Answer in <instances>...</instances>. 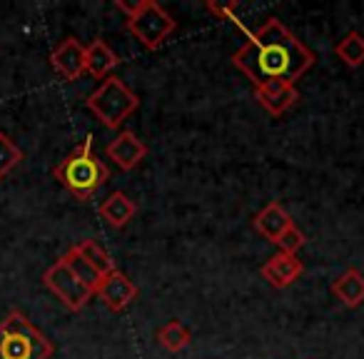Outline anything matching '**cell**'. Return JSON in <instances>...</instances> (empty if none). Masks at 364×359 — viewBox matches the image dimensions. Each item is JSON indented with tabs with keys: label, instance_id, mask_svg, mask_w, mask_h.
I'll return each instance as SVG.
<instances>
[{
	"label": "cell",
	"instance_id": "obj_1",
	"mask_svg": "<svg viewBox=\"0 0 364 359\" xmlns=\"http://www.w3.org/2000/svg\"><path fill=\"white\" fill-rule=\"evenodd\" d=\"M314 60V53L277 18H267L264 26L250 31L245 45L232 55V65L242 70L255 87L264 82L294 85Z\"/></svg>",
	"mask_w": 364,
	"mask_h": 359
},
{
	"label": "cell",
	"instance_id": "obj_2",
	"mask_svg": "<svg viewBox=\"0 0 364 359\" xmlns=\"http://www.w3.org/2000/svg\"><path fill=\"white\" fill-rule=\"evenodd\" d=\"M58 183L80 203L92 200V195L107 183L110 170L105 162L92 152V135H87L60 165L55 167Z\"/></svg>",
	"mask_w": 364,
	"mask_h": 359
},
{
	"label": "cell",
	"instance_id": "obj_3",
	"mask_svg": "<svg viewBox=\"0 0 364 359\" xmlns=\"http://www.w3.org/2000/svg\"><path fill=\"white\" fill-rule=\"evenodd\" d=\"M53 344L23 312H11L0 322V359H50Z\"/></svg>",
	"mask_w": 364,
	"mask_h": 359
},
{
	"label": "cell",
	"instance_id": "obj_4",
	"mask_svg": "<svg viewBox=\"0 0 364 359\" xmlns=\"http://www.w3.org/2000/svg\"><path fill=\"white\" fill-rule=\"evenodd\" d=\"M85 105L102 125L110 127V130H117L140 107V97L117 75H110L87 95Z\"/></svg>",
	"mask_w": 364,
	"mask_h": 359
},
{
	"label": "cell",
	"instance_id": "obj_5",
	"mask_svg": "<svg viewBox=\"0 0 364 359\" xmlns=\"http://www.w3.org/2000/svg\"><path fill=\"white\" fill-rule=\"evenodd\" d=\"M177 23L172 21V16L157 0H140L137 11L127 18V31L135 36L137 43L147 48V50H157L167 38L175 33Z\"/></svg>",
	"mask_w": 364,
	"mask_h": 359
},
{
	"label": "cell",
	"instance_id": "obj_6",
	"mask_svg": "<svg viewBox=\"0 0 364 359\" xmlns=\"http://www.w3.org/2000/svg\"><path fill=\"white\" fill-rule=\"evenodd\" d=\"M43 282H46V287L50 289L68 309H73V312L85 307V304L90 302L92 294H95L85 282L77 279V274L70 269V264L65 262V257H60L55 264H50V267L46 269Z\"/></svg>",
	"mask_w": 364,
	"mask_h": 359
},
{
	"label": "cell",
	"instance_id": "obj_7",
	"mask_svg": "<svg viewBox=\"0 0 364 359\" xmlns=\"http://www.w3.org/2000/svg\"><path fill=\"white\" fill-rule=\"evenodd\" d=\"M50 65L63 80H80V75L85 73V45L80 41H75V38H65V41L53 48Z\"/></svg>",
	"mask_w": 364,
	"mask_h": 359
},
{
	"label": "cell",
	"instance_id": "obj_8",
	"mask_svg": "<svg viewBox=\"0 0 364 359\" xmlns=\"http://www.w3.org/2000/svg\"><path fill=\"white\" fill-rule=\"evenodd\" d=\"M95 294L107 304V309H112V312H122L127 304L135 302L137 294H140V289H137V284L132 282L127 274H122L120 269H115V272L105 274V277L100 279Z\"/></svg>",
	"mask_w": 364,
	"mask_h": 359
},
{
	"label": "cell",
	"instance_id": "obj_9",
	"mask_svg": "<svg viewBox=\"0 0 364 359\" xmlns=\"http://www.w3.org/2000/svg\"><path fill=\"white\" fill-rule=\"evenodd\" d=\"M105 155L110 157L120 170L130 172L147 157V145L135 135V132L122 130V132H117L115 140L107 142Z\"/></svg>",
	"mask_w": 364,
	"mask_h": 359
},
{
	"label": "cell",
	"instance_id": "obj_10",
	"mask_svg": "<svg viewBox=\"0 0 364 359\" xmlns=\"http://www.w3.org/2000/svg\"><path fill=\"white\" fill-rule=\"evenodd\" d=\"M255 100H257L269 115L279 117L297 105L299 92H297V87L287 85V82H264V85L255 87Z\"/></svg>",
	"mask_w": 364,
	"mask_h": 359
},
{
	"label": "cell",
	"instance_id": "obj_11",
	"mask_svg": "<svg viewBox=\"0 0 364 359\" xmlns=\"http://www.w3.org/2000/svg\"><path fill=\"white\" fill-rule=\"evenodd\" d=\"M302 259L297 254H284L277 252L274 257H269L267 262L262 264V277L267 279L272 287L284 289L289 284H294L302 274Z\"/></svg>",
	"mask_w": 364,
	"mask_h": 359
},
{
	"label": "cell",
	"instance_id": "obj_12",
	"mask_svg": "<svg viewBox=\"0 0 364 359\" xmlns=\"http://www.w3.org/2000/svg\"><path fill=\"white\" fill-rule=\"evenodd\" d=\"M252 225L264 240H269V242H277V240L282 237V235L287 232L294 223H292V218H289L287 210H284L282 205L269 203V205H264L257 215H255Z\"/></svg>",
	"mask_w": 364,
	"mask_h": 359
},
{
	"label": "cell",
	"instance_id": "obj_13",
	"mask_svg": "<svg viewBox=\"0 0 364 359\" xmlns=\"http://www.w3.org/2000/svg\"><path fill=\"white\" fill-rule=\"evenodd\" d=\"M117 63H120V58L102 38L85 45V73H90L95 80H107L110 73L117 68Z\"/></svg>",
	"mask_w": 364,
	"mask_h": 359
},
{
	"label": "cell",
	"instance_id": "obj_14",
	"mask_svg": "<svg viewBox=\"0 0 364 359\" xmlns=\"http://www.w3.org/2000/svg\"><path fill=\"white\" fill-rule=\"evenodd\" d=\"M332 294L344 307H359L364 302V274L349 267L332 282Z\"/></svg>",
	"mask_w": 364,
	"mask_h": 359
},
{
	"label": "cell",
	"instance_id": "obj_15",
	"mask_svg": "<svg viewBox=\"0 0 364 359\" xmlns=\"http://www.w3.org/2000/svg\"><path fill=\"white\" fill-rule=\"evenodd\" d=\"M97 213H100V218L105 220L107 225H112V227L120 230L137 215V205L132 203L125 193H112L110 198L100 205Z\"/></svg>",
	"mask_w": 364,
	"mask_h": 359
},
{
	"label": "cell",
	"instance_id": "obj_16",
	"mask_svg": "<svg viewBox=\"0 0 364 359\" xmlns=\"http://www.w3.org/2000/svg\"><path fill=\"white\" fill-rule=\"evenodd\" d=\"M70 250L75 254H80V257L85 259V262L90 264L97 274H100V277L115 272V262H112V257L107 254L105 247H100V245L95 242V240H82V242L73 245Z\"/></svg>",
	"mask_w": 364,
	"mask_h": 359
},
{
	"label": "cell",
	"instance_id": "obj_17",
	"mask_svg": "<svg viewBox=\"0 0 364 359\" xmlns=\"http://www.w3.org/2000/svg\"><path fill=\"white\" fill-rule=\"evenodd\" d=\"M334 55L349 68L364 65V36L359 31H352L334 45Z\"/></svg>",
	"mask_w": 364,
	"mask_h": 359
},
{
	"label": "cell",
	"instance_id": "obj_18",
	"mask_svg": "<svg viewBox=\"0 0 364 359\" xmlns=\"http://www.w3.org/2000/svg\"><path fill=\"white\" fill-rule=\"evenodd\" d=\"M157 342H160L165 349H170V352H180V349H185L190 342H193V334H190V329L182 322L170 319V322L162 324V327L157 329Z\"/></svg>",
	"mask_w": 364,
	"mask_h": 359
},
{
	"label": "cell",
	"instance_id": "obj_19",
	"mask_svg": "<svg viewBox=\"0 0 364 359\" xmlns=\"http://www.w3.org/2000/svg\"><path fill=\"white\" fill-rule=\"evenodd\" d=\"M23 160V150L13 142L11 135L0 132V177L11 175Z\"/></svg>",
	"mask_w": 364,
	"mask_h": 359
},
{
	"label": "cell",
	"instance_id": "obj_20",
	"mask_svg": "<svg viewBox=\"0 0 364 359\" xmlns=\"http://www.w3.org/2000/svg\"><path fill=\"white\" fill-rule=\"evenodd\" d=\"M63 257H65V262L70 264V269L73 272L77 274V279H80V282H85L87 287L92 289V292H97V284H100V274L95 272V269L90 267V264L85 262V259L80 257V254H75L73 252V250H68L65 254H63Z\"/></svg>",
	"mask_w": 364,
	"mask_h": 359
},
{
	"label": "cell",
	"instance_id": "obj_21",
	"mask_svg": "<svg viewBox=\"0 0 364 359\" xmlns=\"http://www.w3.org/2000/svg\"><path fill=\"white\" fill-rule=\"evenodd\" d=\"M208 11L213 13V16H218V18H223V21H228V23H232V26H237L240 31L247 36V28L242 26V21L237 18V3H213L210 0L208 3Z\"/></svg>",
	"mask_w": 364,
	"mask_h": 359
},
{
	"label": "cell",
	"instance_id": "obj_22",
	"mask_svg": "<svg viewBox=\"0 0 364 359\" xmlns=\"http://www.w3.org/2000/svg\"><path fill=\"white\" fill-rule=\"evenodd\" d=\"M274 245L279 247V252H284V254H297L299 250L304 247V235L299 232V230L292 225V227H289L287 232H284L282 237H279Z\"/></svg>",
	"mask_w": 364,
	"mask_h": 359
},
{
	"label": "cell",
	"instance_id": "obj_23",
	"mask_svg": "<svg viewBox=\"0 0 364 359\" xmlns=\"http://www.w3.org/2000/svg\"><path fill=\"white\" fill-rule=\"evenodd\" d=\"M115 8H117V11H122L127 18H130L132 13L137 11V3H122V0H115Z\"/></svg>",
	"mask_w": 364,
	"mask_h": 359
}]
</instances>
